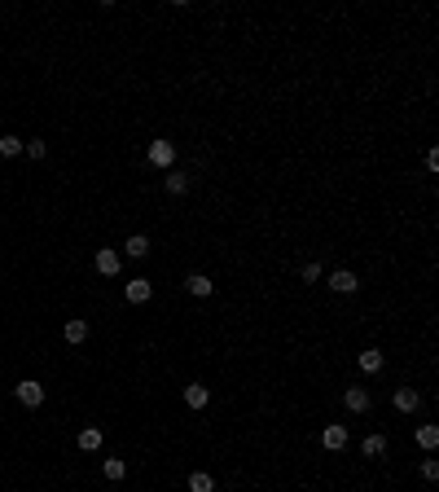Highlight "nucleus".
I'll use <instances>...</instances> for the list:
<instances>
[{"instance_id":"f257e3e1","label":"nucleus","mask_w":439,"mask_h":492,"mask_svg":"<svg viewBox=\"0 0 439 492\" xmlns=\"http://www.w3.org/2000/svg\"><path fill=\"white\" fill-rule=\"evenodd\" d=\"M145 159H150V167H159V172H172V167H176V146L167 137H154L150 150H145Z\"/></svg>"},{"instance_id":"f03ea898","label":"nucleus","mask_w":439,"mask_h":492,"mask_svg":"<svg viewBox=\"0 0 439 492\" xmlns=\"http://www.w3.org/2000/svg\"><path fill=\"white\" fill-rule=\"evenodd\" d=\"M14 400L22 404V409H40V404H44V382H35V378H22L18 387H14Z\"/></svg>"},{"instance_id":"7ed1b4c3","label":"nucleus","mask_w":439,"mask_h":492,"mask_svg":"<svg viewBox=\"0 0 439 492\" xmlns=\"http://www.w3.org/2000/svg\"><path fill=\"white\" fill-rule=\"evenodd\" d=\"M343 409L356 413V417H365V413L374 409V395L365 391V387H343Z\"/></svg>"},{"instance_id":"20e7f679","label":"nucleus","mask_w":439,"mask_h":492,"mask_svg":"<svg viewBox=\"0 0 439 492\" xmlns=\"http://www.w3.org/2000/svg\"><path fill=\"white\" fill-rule=\"evenodd\" d=\"M325 286H329L334 295H356V291H360V277H356L351 268H334V273L325 277Z\"/></svg>"},{"instance_id":"39448f33","label":"nucleus","mask_w":439,"mask_h":492,"mask_svg":"<svg viewBox=\"0 0 439 492\" xmlns=\"http://www.w3.org/2000/svg\"><path fill=\"white\" fill-rule=\"evenodd\" d=\"M321 444H325L329 453H343V449L351 444V435H347V422H329V426L321 431Z\"/></svg>"},{"instance_id":"423d86ee","label":"nucleus","mask_w":439,"mask_h":492,"mask_svg":"<svg viewBox=\"0 0 439 492\" xmlns=\"http://www.w3.org/2000/svg\"><path fill=\"white\" fill-rule=\"evenodd\" d=\"M391 404H396L400 413H418V409H422V391H418V387H396Z\"/></svg>"},{"instance_id":"0eeeda50","label":"nucleus","mask_w":439,"mask_h":492,"mask_svg":"<svg viewBox=\"0 0 439 492\" xmlns=\"http://www.w3.org/2000/svg\"><path fill=\"white\" fill-rule=\"evenodd\" d=\"M189 185H194V176L181 172V167H172V172L163 176V189H167L172 198H185V194H189Z\"/></svg>"},{"instance_id":"6e6552de","label":"nucleus","mask_w":439,"mask_h":492,"mask_svg":"<svg viewBox=\"0 0 439 492\" xmlns=\"http://www.w3.org/2000/svg\"><path fill=\"white\" fill-rule=\"evenodd\" d=\"M123 299L127 304H150L154 299V286L145 277H132V282H123Z\"/></svg>"},{"instance_id":"1a4fd4ad","label":"nucleus","mask_w":439,"mask_h":492,"mask_svg":"<svg viewBox=\"0 0 439 492\" xmlns=\"http://www.w3.org/2000/svg\"><path fill=\"white\" fill-rule=\"evenodd\" d=\"M119 268H123L119 250H110V246H97V273H101V277H119Z\"/></svg>"},{"instance_id":"9d476101","label":"nucleus","mask_w":439,"mask_h":492,"mask_svg":"<svg viewBox=\"0 0 439 492\" xmlns=\"http://www.w3.org/2000/svg\"><path fill=\"white\" fill-rule=\"evenodd\" d=\"M356 365H360V374H382V365H387V356L378 352V347H365L360 356H356Z\"/></svg>"},{"instance_id":"9b49d317","label":"nucleus","mask_w":439,"mask_h":492,"mask_svg":"<svg viewBox=\"0 0 439 492\" xmlns=\"http://www.w3.org/2000/svg\"><path fill=\"white\" fill-rule=\"evenodd\" d=\"M185 291L194 295V299H207L211 291H216V282H211L207 273H189V277H185Z\"/></svg>"},{"instance_id":"f8f14e48","label":"nucleus","mask_w":439,"mask_h":492,"mask_svg":"<svg viewBox=\"0 0 439 492\" xmlns=\"http://www.w3.org/2000/svg\"><path fill=\"white\" fill-rule=\"evenodd\" d=\"M62 339H66L70 347H79V343L88 339V321H84V317H70L66 326H62Z\"/></svg>"},{"instance_id":"ddd939ff","label":"nucleus","mask_w":439,"mask_h":492,"mask_svg":"<svg viewBox=\"0 0 439 492\" xmlns=\"http://www.w3.org/2000/svg\"><path fill=\"white\" fill-rule=\"evenodd\" d=\"M185 404H189V409H207V404H211V387L189 382V387H185Z\"/></svg>"},{"instance_id":"4468645a","label":"nucleus","mask_w":439,"mask_h":492,"mask_svg":"<svg viewBox=\"0 0 439 492\" xmlns=\"http://www.w3.org/2000/svg\"><path fill=\"white\" fill-rule=\"evenodd\" d=\"M150 250H154V246H150V237H145V233H132V237L123 242V255H127V259H145Z\"/></svg>"},{"instance_id":"2eb2a0df","label":"nucleus","mask_w":439,"mask_h":492,"mask_svg":"<svg viewBox=\"0 0 439 492\" xmlns=\"http://www.w3.org/2000/svg\"><path fill=\"white\" fill-rule=\"evenodd\" d=\"M79 449H84V453H97L101 449V444H105V435H101V426H84V431H79Z\"/></svg>"},{"instance_id":"dca6fc26","label":"nucleus","mask_w":439,"mask_h":492,"mask_svg":"<svg viewBox=\"0 0 439 492\" xmlns=\"http://www.w3.org/2000/svg\"><path fill=\"white\" fill-rule=\"evenodd\" d=\"M360 453H365V457H382V453H387V435H382V431L365 435V440H360Z\"/></svg>"},{"instance_id":"f3484780","label":"nucleus","mask_w":439,"mask_h":492,"mask_svg":"<svg viewBox=\"0 0 439 492\" xmlns=\"http://www.w3.org/2000/svg\"><path fill=\"white\" fill-rule=\"evenodd\" d=\"M22 146H27L22 137H14V132H5V137H0V159H18V154H22Z\"/></svg>"},{"instance_id":"a211bd4d","label":"nucleus","mask_w":439,"mask_h":492,"mask_svg":"<svg viewBox=\"0 0 439 492\" xmlns=\"http://www.w3.org/2000/svg\"><path fill=\"white\" fill-rule=\"evenodd\" d=\"M101 475L110 479V484H119V479L127 475V462H123V457H105V462H101Z\"/></svg>"},{"instance_id":"6ab92c4d","label":"nucleus","mask_w":439,"mask_h":492,"mask_svg":"<svg viewBox=\"0 0 439 492\" xmlns=\"http://www.w3.org/2000/svg\"><path fill=\"white\" fill-rule=\"evenodd\" d=\"M418 449H426V453H435V449H439V426H431V422L418 426Z\"/></svg>"},{"instance_id":"aec40b11","label":"nucleus","mask_w":439,"mask_h":492,"mask_svg":"<svg viewBox=\"0 0 439 492\" xmlns=\"http://www.w3.org/2000/svg\"><path fill=\"white\" fill-rule=\"evenodd\" d=\"M185 484H189V492H216V479H211L207 471H194Z\"/></svg>"},{"instance_id":"412c9836","label":"nucleus","mask_w":439,"mask_h":492,"mask_svg":"<svg viewBox=\"0 0 439 492\" xmlns=\"http://www.w3.org/2000/svg\"><path fill=\"white\" fill-rule=\"evenodd\" d=\"M321 277H325V268H321L316 259H307V264H303V282L312 286V282H321Z\"/></svg>"},{"instance_id":"4be33fe9","label":"nucleus","mask_w":439,"mask_h":492,"mask_svg":"<svg viewBox=\"0 0 439 492\" xmlns=\"http://www.w3.org/2000/svg\"><path fill=\"white\" fill-rule=\"evenodd\" d=\"M22 154H27V159H44V154H49V146H44V141H27V146H22Z\"/></svg>"},{"instance_id":"5701e85b","label":"nucleus","mask_w":439,"mask_h":492,"mask_svg":"<svg viewBox=\"0 0 439 492\" xmlns=\"http://www.w3.org/2000/svg\"><path fill=\"white\" fill-rule=\"evenodd\" d=\"M422 479H426V484H435V479H439V462H435V457L422 462Z\"/></svg>"}]
</instances>
